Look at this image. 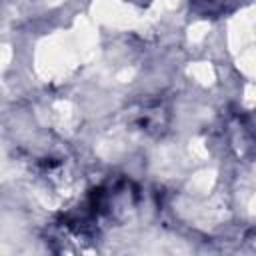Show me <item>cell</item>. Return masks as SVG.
Wrapping results in <instances>:
<instances>
[{"mask_svg":"<svg viewBox=\"0 0 256 256\" xmlns=\"http://www.w3.org/2000/svg\"><path fill=\"white\" fill-rule=\"evenodd\" d=\"M192 8L200 14H206V16H212V14H218L224 10L226 6V0H190Z\"/></svg>","mask_w":256,"mask_h":256,"instance_id":"6da1fadb","label":"cell"},{"mask_svg":"<svg viewBox=\"0 0 256 256\" xmlns=\"http://www.w3.org/2000/svg\"><path fill=\"white\" fill-rule=\"evenodd\" d=\"M246 128H248V132L256 138V112H252V114L246 118Z\"/></svg>","mask_w":256,"mask_h":256,"instance_id":"7a4b0ae2","label":"cell"}]
</instances>
